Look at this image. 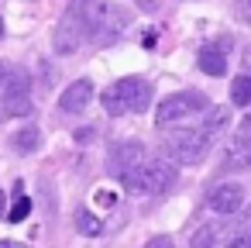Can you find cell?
<instances>
[{"label": "cell", "mask_w": 251, "mask_h": 248, "mask_svg": "<svg viewBox=\"0 0 251 248\" xmlns=\"http://www.w3.org/2000/svg\"><path fill=\"white\" fill-rule=\"evenodd\" d=\"M241 131H244V135H248V138H251V114H248V117H244V121H241Z\"/></svg>", "instance_id": "obj_21"}, {"label": "cell", "mask_w": 251, "mask_h": 248, "mask_svg": "<svg viewBox=\"0 0 251 248\" xmlns=\"http://www.w3.org/2000/svg\"><path fill=\"white\" fill-rule=\"evenodd\" d=\"M0 248H25L21 241H0Z\"/></svg>", "instance_id": "obj_22"}, {"label": "cell", "mask_w": 251, "mask_h": 248, "mask_svg": "<svg viewBox=\"0 0 251 248\" xmlns=\"http://www.w3.org/2000/svg\"><path fill=\"white\" fill-rule=\"evenodd\" d=\"M248 66H251V49H248Z\"/></svg>", "instance_id": "obj_24"}, {"label": "cell", "mask_w": 251, "mask_h": 248, "mask_svg": "<svg viewBox=\"0 0 251 248\" xmlns=\"http://www.w3.org/2000/svg\"><path fill=\"white\" fill-rule=\"evenodd\" d=\"M210 145H213L210 131H203V128H179V131H172L165 138V155L172 162H179V165H196V162L206 159Z\"/></svg>", "instance_id": "obj_3"}, {"label": "cell", "mask_w": 251, "mask_h": 248, "mask_svg": "<svg viewBox=\"0 0 251 248\" xmlns=\"http://www.w3.org/2000/svg\"><path fill=\"white\" fill-rule=\"evenodd\" d=\"M251 165V138L237 128V135L230 138V145H227V155H224V169H248Z\"/></svg>", "instance_id": "obj_11"}, {"label": "cell", "mask_w": 251, "mask_h": 248, "mask_svg": "<svg viewBox=\"0 0 251 248\" xmlns=\"http://www.w3.org/2000/svg\"><path fill=\"white\" fill-rule=\"evenodd\" d=\"M4 117H25L31 114V86L25 73L7 76V90H4V107H0Z\"/></svg>", "instance_id": "obj_5"}, {"label": "cell", "mask_w": 251, "mask_h": 248, "mask_svg": "<svg viewBox=\"0 0 251 248\" xmlns=\"http://www.w3.org/2000/svg\"><path fill=\"white\" fill-rule=\"evenodd\" d=\"M38 145H42V131H38L35 124H21V128L11 135V148H14L18 155H31V152H38Z\"/></svg>", "instance_id": "obj_12"}, {"label": "cell", "mask_w": 251, "mask_h": 248, "mask_svg": "<svg viewBox=\"0 0 251 248\" xmlns=\"http://www.w3.org/2000/svg\"><path fill=\"white\" fill-rule=\"evenodd\" d=\"M224 248H251V231H237Z\"/></svg>", "instance_id": "obj_18"}, {"label": "cell", "mask_w": 251, "mask_h": 248, "mask_svg": "<svg viewBox=\"0 0 251 248\" xmlns=\"http://www.w3.org/2000/svg\"><path fill=\"white\" fill-rule=\"evenodd\" d=\"M90 100H93V83H90V80H76V83H69L66 93L59 97V107H62L66 114H83V110L90 107Z\"/></svg>", "instance_id": "obj_10"}, {"label": "cell", "mask_w": 251, "mask_h": 248, "mask_svg": "<svg viewBox=\"0 0 251 248\" xmlns=\"http://www.w3.org/2000/svg\"><path fill=\"white\" fill-rule=\"evenodd\" d=\"M227 124H230V110H227V107H210L200 128H203V131H210V135L217 138V135H220V131H224Z\"/></svg>", "instance_id": "obj_13"}, {"label": "cell", "mask_w": 251, "mask_h": 248, "mask_svg": "<svg viewBox=\"0 0 251 248\" xmlns=\"http://www.w3.org/2000/svg\"><path fill=\"white\" fill-rule=\"evenodd\" d=\"M227 52H230V42L227 38H217V42H206L196 55V66L206 73V76H224L227 73Z\"/></svg>", "instance_id": "obj_9"}, {"label": "cell", "mask_w": 251, "mask_h": 248, "mask_svg": "<svg viewBox=\"0 0 251 248\" xmlns=\"http://www.w3.org/2000/svg\"><path fill=\"white\" fill-rule=\"evenodd\" d=\"M76 227H79L83 234H90V238L103 234V220H100V217H93L90 210H76Z\"/></svg>", "instance_id": "obj_15"}, {"label": "cell", "mask_w": 251, "mask_h": 248, "mask_svg": "<svg viewBox=\"0 0 251 248\" xmlns=\"http://www.w3.org/2000/svg\"><path fill=\"white\" fill-rule=\"evenodd\" d=\"M4 83H7V66L0 62V86H4Z\"/></svg>", "instance_id": "obj_23"}, {"label": "cell", "mask_w": 251, "mask_h": 248, "mask_svg": "<svg viewBox=\"0 0 251 248\" xmlns=\"http://www.w3.org/2000/svg\"><path fill=\"white\" fill-rule=\"evenodd\" d=\"M200 110H210L206 93H196V90L172 93V97H165V100L158 104V110H155V124L169 128V124H179V121H186V117H193V114H200Z\"/></svg>", "instance_id": "obj_4"}, {"label": "cell", "mask_w": 251, "mask_h": 248, "mask_svg": "<svg viewBox=\"0 0 251 248\" xmlns=\"http://www.w3.org/2000/svg\"><path fill=\"white\" fill-rule=\"evenodd\" d=\"M213 238H217V231H213V227H200V231L193 234L189 248H213Z\"/></svg>", "instance_id": "obj_16"}, {"label": "cell", "mask_w": 251, "mask_h": 248, "mask_svg": "<svg viewBox=\"0 0 251 248\" xmlns=\"http://www.w3.org/2000/svg\"><path fill=\"white\" fill-rule=\"evenodd\" d=\"M124 190L131 193H165L172 183H176V162L169 155H158V159H145L138 169H131L124 179Z\"/></svg>", "instance_id": "obj_2"}, {"label": "cell", "mask_w": 251, "mask_h": 248, "mask_svg": "<svg viewBox=\"0 0 251 248\" xmlns=\"http://www.w3.org/2000/svg\"><path fill=\"white\" fill-rule=\"evenodd\" d=\"M0 217H7V193L0 190Z\"/></svg>", "instance_id": "obj_20"}, {"label": "cell", "mask_w": 251, "mask_h": 248, "mask_svg": "<svg viewBox=\"0 0 251 248\" xmlns=\"http://www.w3.org/2000/svg\"><path fill=\"white\" fill-rule=\"evenodd\" d=\"M145 162V145L141 141H117L114 148H110V159H107V169L117 176V179H124L131 169H138Z\"/></svg>", "instance_id": "obj_7"}, {"label": "cell", "mask_w": 251, "mask_h": 248, "mask_svg": "<svg viewBox=\"0 0 251 248\" xmlns=\"http://www.w3.org/2000/svg\"><path fill=\"white\" fill-rule=\"evenodd\" d=\"M86 38V28H83V18H79V11L69 4L66 7V14H62V21H59V28H55V52L59 55H69V52H76L79 49V42Z\"/></svg>", "instance_id": "obj_6"}, {"label": "cell", "mask_w": 251, "mask_h": 248, "mask_svg": "<svg viewBox=\"0 0 251 248\" xmlns=\"http://www.w3.org/2000/svg\"><path fill=\"white\" fill-rule=\"evenodd\" d=\"M230 100H234L237 107H248V104H251V76H248V73L230 83Z\"/></svg>", "instance_id": "obj_14"}, {"label": "cell", "mask_w": 251, "mask_h": 248, "mask_svg": "<svg viewBox=\"0 0 251 248\" xmlns=\"http://www.w3.org/2000/svg\"><path fill=\"white\" fill-rule=\"evenodd\" d=\"M148 104H151V86L141 76H124V80H117L114 86L103 90V110L110 117L141 114V110H148Z\"/></svg>", "instance_id": "obj_1"}, {"label": "cell", "mask_w": 251, "mask_h": 248, "mask_svg": "<svg viewBox=\"0 0 251 248\" xmlns=\"http://www.w3.org/2000/svg\"><path fill=\"white\" fill-rule=\"evenodd\" d=\"M145 248H176V245H172V238H169V234H155Z\"/></svg>", "instance_id": "obj_19"}, {"label": "cell", "mask_w": 251, "mask_h": 248, "mask_svg": "<svg viewBox=\"0 0 251 248\" xmlns=\"http://www.w3.org/2000/svg\"><path fill=\"white\" fill-rule=\"evenodd\" d=\"M28 210H31V200H28V196H18V200H14V207L7 210V220H25V217H28Z\"/></svg>", "instance_id": "obj_17"}, {"label": "cell", "mask_w": 251, "mask_h": 248, "mask_svg": "<svg viewBox=\"0 0 251 248\" xmlns=\"http://www.w3.org/2000/svg\"><path fill=\"white\" fill-rule=\"evenodd\" d=\"M244 186L241 183H220V186H213V193L206 196V207L213 210V214H237L241 207H244Z\"/></svg>", "instance_id": "obj_8"}, {"label": "cell", "mask_w": 251, "mask_h": 248, "mask_svg": "<svg viewBox=\"0 0 251 248\" xmlns=\"http://www.w3.org/2000/svg\"><path fill=\"white\" fill-rule=\"evenodd\" d=\"M0 35H4V21H0Z\"/></svg>", "instance_id": "obj_25"}]
</instances>
